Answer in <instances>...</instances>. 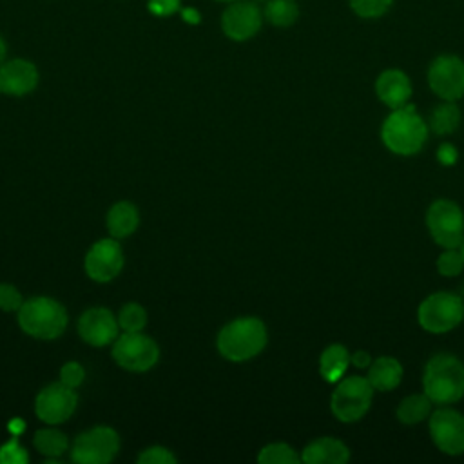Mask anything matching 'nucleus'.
<instances>
[{
  "instance_id": "f257e3e1",
  "label": "nucleus",
  "mask_w": 464,
  "mask_h": 464,
  "mask_svg": "<svg viewBox=\"0 0 464 464\" xmlns=\"http://www.w3.org/2000/svg\"><path fill=\"white\" fill-rule=\"evenodd\" d=\"M428 123L420 118L415 105L406 103L384 118L381 125V140L388 150L399 156L417 154L428 140Z\"/></svg>"
},
{
  "instance_id": "f03ea898",
  "label": "nucleus",
  "mask_w": 464,
  "mask_h": 464,
  "mask_svg": "<svg viewBox=\"0 0 464 464\" xmlns=\"http://www.w3.org/2000/svg\"><path fill=\"white\" fill-rule=\"evenodd\" d=\"M422 392L437 406H448L464 397V362L451 353L433 355L422 373Z\"/></svg>"
},
{
  "instance_id": "7ed1b4c3",
  "label": "nucleus",
  "mask_w": 464,
  "mask_h": 464,
  "mask_svg": "<svg viewBox=\"0 0 464 464\" xmlns=\"http://www.w3.org/2000/svg\"><path fill=\"white\" fill-rule=\"evenodd\" d=\"M266 344V328L257 317H239L221 328L218 335L219 353L234 362L256 357Z\"/></svg>"
},
{
  "instance_id": "20e7f679",
  "label": "nucleus",
  "mask_w": 464,
  "mask_h": 464,
  "mask_svg": "<svg viewBox=\"0 0 464 464\" xmlns=\"http://www.w3.org/2000/svg\"><path fill=\"white\" fill-rule=\"evenodd\" d=\"M20 328L36 339H56L67 324L65 308L51 297H33L18 310Z\"/></svg>"
},
{
  "instance_id": "39448f33",
  "label": "nucleus",
  "mask_w": 464,
  "mask_h": 464,
  "mask_svg": "<svg viewBox=\"0 0 464 464\" xmlns=\"http://www.w3.org/2000/svg\"><path fill=\"white\" fill-rule=\"evenodd\" d=\"M335 384L337 386L330 397V410L334 417L346 424L361 420L370 410L375 392L368 379L361 375H344Z\"/></svg>"
},
{
  "instance_id": "423d86ee",
  "label": "nucleus",
  "mask_w": 464,
  "mask_h": 464,
  "mask_svg": "<svg viewBox=\"0 0 464 464\" xmlns=\"http://www.w3.org/2000/svg\"><path fill=\"white\" fill-rule=\"evenodd\" d=\"M464 319V301L453 292H435L420 301L417 321L430 334H446Z\"/></svg>"
},
{
  "instance_id": "0eeeda50",
  "label": "nucleus",
  "mask_w": 464,
  "mask_h": 464,
  "mask_svg": "<svg viewBox=\"0 0 464 464\" xmlns=\"http://www.w3.org/2000/svg\"><path fill=\"white\" fill-rule=\"evenodd\" d=\"M431 239L442 248H459L464 241V212L451 199H435L426 212Z\"/></svg>"
},
{
  "instance_id": "6e6552de",
  "label": "nucleus",
  "mask_w": 464,
  "mask_h": 464,
  "mask_svg": "<svg viewBox=\"0 0 464 464\" xmlns=\"http://www.w3.org/2000/svg\"><path fill=\"white\" fill-rule=\"evenodd\" d=\"M120 448V437L112 428L96 426L74 439L71 457L80 464H105L111 462Z\"/></svg>"
},
{
  "instance_id": "1a4fd4ad",
  "label": "nucleus",
  "mask_w": 464,
  "mask_h": 464,
  "mask_svg": "<svg viewBox=\"0 0 464 464\" xmlns=\"http://www.w3.org/2000/svg\"><path fill=\"white\" fill-rule=\"evenodd\" d=\"M112 357L125 370L145 372L156 364L160 350L158 344L141 332H125L116 339Z\"/></svg>"
},
{
  "instance_id": "9d476101",
  "label": "nucleus",
  "mask_w": 464,
  "mask_h": 464,
  "mask_svg": "<svg viewBox=\"0 0 464 464\" xmlns=\"http://www.w3.org/2000/svg\"><path fill=\"white\" fill-rule=\"evenodd\" d=\"M430 437L437 450L446 455L464 453V415L453 408L440 406L428 417Z\"/></svg>"
},
{
  "instance_id": "9b49d317",
  "label": "nucleus",
  "mask_w": 464,
  "mask_h": 464,
  "mask_svg": "<svg viewBox=\"0 0 464 464\" xmlns=\"http://www.w3.org/2000/svg\"><path fill=\"white\" fill-rule=\"evenodd\" d=\"M430 89L448 102L464 96V62L455 54H439L428 69Z\"/></svg>"
},
{
  "instance_id": "f8f14e48",
  "label": "nucleus",
  "mask_w": 464,
  "mask_h": 464,
  "mask_svg": "<svg viewBox=\"0 0 464 464\" xmlns=\"http://www.w3.org/2000/svg\"><path fill=\"white\" fill-rule=\"evenodd\" d=\"M78 397L74 393V388L60 382H53L49 386H45L34 402V410L36 415L40 417V420L47 422V424H58L67 420L74 408H76Z\"/></svg>"
},
{
  "instance_id": "ddd939ff",
  "label": "nucleus",
  "mask_w": 464,
  "mask_h": 464,
  "mask_svg": "<svg viewBox=\"0 0 464 464\" xmlns=\"http://www.w3.org/2000/svg\"><path fill=\"white\" fill-rule=\"evenodd\" d=\"M123 268V252L118 241L100 239L96 241L85 256V272L91 279L98 283H107L114 279Z\"/></svg>"
},
{
  "instance_id": "4468645a",
  "label": "nucleus",
  "mask_w": 464,
  "mask_h": 464,
  "mask_svg": "<svg viewBox=\"0 0 464 464\" xmlns=\"http://www.w3.org/2000/svg\"><path fill=\"white\" fill-rule=\"evenodd\" d=\"M263 14L252 2H232L223 16H221V29L223 33L236 42H245L252 38L261 29Z\"/></svg>"
},
{
  "instance_id": "2eb2a0df",
  "label": "nucleus",
  "mask_w": 464,
  "mask_h": 464,
  "mask_svg": "<svg viewBox=\"0 0 464 464\" xmlns=\"http://www.w3.org/2000/svg\"><path fill=\"white\" fill-rule=\"evenodd\" d=\"M118 319L107 308H89L78 321L82 339L92 346H105L118 337Z\"/></svg>"
},
{
  "instance_id": "dca6fc26",
  "label": "nucleus",
  "mask_w": 464,
  "mask_h": 464,
  "mask_svg": "<svg viewBox=\"0 0 464 464\" xmlns=\"http://www.w3.org/2000/svg\"><path fill=\"white\" fill-rule=\"evenodd\" d=\"M38 83L36 67L22 58L9 60L0 65V91L11 96L31 92Z\"/></svg>"
},
{
  "instance_id": "f3484780",
  "label": "nucleus",
  "mask_w": 464,
  "mask_h": 464,
  "mask_svg": "<svg viewBox=\"0 0 464 464\" xmlns=\"http://www.w3.org/2000/svg\"><path fill=\"white\" fill-rule=\"evenodd\" d=\"M377 98L390 109H399L410 103L411 82L401 69H386L375 80Z\"/></svg>"
},
{
  "instance_id": "a211bd4d",
  "label": "nucleus",
  "mask_w": 464,
  "mask_h": 464,
  "mask_svg": "<svg viewBox=\"0 0 464 464\" xmlns=\"http://www.w3.org/2000/svg\"><path fill=\"white\" fill-rule=\"evenodd\" d=\"M301 460L306 464H344L350 460V450L339 439L319 437L304 446Z\"/></svg>"
},
{
  "instance_id": "6ab92c4d",
  "label": "nucleus",
  "mask_w": 464,
  "mask_h": 464,
  "mask_svg": "<svg viewBox=\"0 0 464 464\" xmlns=\"http://www.w3.org/2000/svg\"><path fill=\"white\" fill-rule=\"evenodd\" d=\"M402 375H404V370L399 359L382 355L370 362L366 379L375 392H392L401 384Z\"/></svg>"
},
{
  "instance_id": "aec40b11",
  "label": "nucleus",
  "mask_w": 464,
  "mask_h": 464,
  "mask_svg": "<svg viewBox=\"0 0 464 464\" xmlns=\"http://www.w3.org/2000/svg\"><path fill=\"white\" fill-rule=\"evenodd\" d=\"M350 352L344 344H328L319 357V373L326 382H337L346 375L350 366Z\"/></svg>"
},
{
  "instance_id": "412c9836",
  "label": "nucleus",
  "mask_w": 464,
  "mask_h": 464,
  "mask_svg": "<svg viewBox=\"0 0 464 464\" xmlns=\"http://www.w3.org/2000/svg\"><path fill=\"white\" fill-rule=\"evenodd\" d=\"M140 223V214L136 207L129 201H118L111 207L107 214V228L112 237L130 236Z\"/></svg>"
},
{
  "instance_id": "4be33fe9",
  "label": "nucleus",
  "mask_w": 464,
  "mask_h": 464,
  "mask_svg": "<svg viewBox=\"0 0 464 464\" xmlns=\"http://www.w3.org/2000/svg\"><path fill=\"white\" fill-rule=\"evenodd\" d=\"M433 402L431 399L422 392V393H411L406 395L399 406H397V419L401 424L406 426H415L422 420H426L431 415Z\"/></svg>"
},
{
  "instance_id": "5701e85b",
  "label": "nucleus",
  "mask_w": 464,
  "mask_h": 464,
  "mask_svg": "<svg viewBox=\"0 0 464 464\" xmlns=\"http://www.w3.org/2000/svg\"><path fill=\"white\" fill-rule=\"evenodd\" d=\"M460 123V111L457 107L455 102H448L442 100V103H439L431 114H430V121L428 127L435 132V134H451L457 130Z\"/></svg>"
},
{
  "instance_id": "b1692460",
  "label": "nucleus",
  "mask_w": 464,
  "mask_h": 464,
  "mask_svg": "<svg viewBox=\"0 0 464 464\" xmlns=\"http://www.w3.org/2000/svg\"><path fill=\"white\" fill-rule=\"evenodd\" d=\"M265 16L276 27H290L299 18V5L295 0H270L265 7Z\"/></svg>"
},
{
  "instance_id": "393cba45",
  "label": "nucleus",
  "mask_w": 464,
  "mask_h": 464,
  "mask_svg": "<svg viewBox=\"0 0 464 464\" xmlns=\"http://www.w3.org/2000/svg\"><path fill=\"white\" fill-rule=\"evenodd\" d=\"M34 446L42 455H47L49 459L60 457L67 450V437L53 428L38 430L34 435Z\"/></svg>"
},
{
  "instance_id": "a878e982",
  "label": "nucleus",
  "mask_w": 464,
  "mask_h": 464,
  "mask_svg": "<svg viewBox=\"0 0 464 464\" xmlns=\"http://www.w3.org/2000/svg\"><path fill=\"white\" fill-rule=\"evenodd\" d=\"M257 460L261 464H297L301 462V455H297V451L290 444L272 442L261 448Z\"/></svg>"
},
{
  "instance_id": "bb28decb",
  "label": "nucleus",
  "mask_w": 464,
  "mask_h": 464,
  "mask_svg": "<svg viewBox=\"0 0 464 464\" xmlns=\"http://www.w3.org/2000/svg\"><path fill=\"white\" fill-rule=\"evenodd\" d=\"M147 323V312L138 303H127L118 315V324L123 332H141Z\"/></svg>"
},
{
  "instance_id": "cd10ccee",
  "label": "nucleus",
  "mask_w": 464,
  "mask_h": 464,
  "mask_svg": "<svg viewBox=\"0 0 464 464\" xmlns=\"http://www.w3.org/2000/svg\"><path fill=\"white\" fill-rule=\"evenodd\" d=\"M464 268L460 248H444L437 257V272L444 277H455Z\"/></svg>"
},
{
  "instance_id": "c85d7f7f",
  "label": "nucleus",
  "mask_w": 464,
  "mask_h": 464,
  "mask_svg": "<svg viewBox=\"0 0 464 464\" xmlns=\"http://www.w3.org/2000/svg\"><path fill=\"white\" fill-rule=\"evenodd\" d=\"M352 11L361 18H379L393 4V0H348Z\"/></svg>"
},
{
  "instance_id": "c756f323",
  "label": "nucleus",
  "mask_w": 464,
  "mask_h": 464,
  "mask_svg": "<svg viewBox=\"0 0 464 464\" xmlns=\"http://www.w3.org/2000/svg\"><path fill=\"white\" fill-rule=\"evenodd\" d=\"M29 460L27 451L18 444L16 437L0 448V462L2 464H25Z\"/></svg>"
},
{
  "instance_id": "7c9ffc66",
  "label": "nucleus",
  "mask_w": 464,
  "mask_h": 464,
  "mask_svg": "<svg viewBox=\"0 0 464 464\" xmlns=\"http://www.w3.org/2000/svg\"><path fill=\"white\" fill-rule=\"evenodd\" d=\"M138 462H141V464H174L176 457L163 446H150L138 457Z\"/></svg>"
},
{
  "instance_id": "2f4dec72",
  "label": "nucleus",
  "mask_w": 464,
  "mask_h": 464,
  "mask_svg": "<svg viewBox=\"0 0 464 464\" xmlns=\"http://www.w3.org/2000/svg\"><path fill=\"white\" fill-rule=\"evenodd\" d=\"M22 303H24V299L13 285L0 283V310H4V312L20 310Z\"/></svg>"
},
{
  "instance_id": "473e14b6",
  "label": "nucleus",
  "mask_w": 464,
  "mask_h": 464,
  "mask_svg": "<svg viewBox=\"0 0 464 464\" xmlns=\"http://www.w3.org/2000/svg\"><path fill=\"white\" fill-rule=\"evenodd\" d=\"M83 377H85L83 368H82L78 362H74V361L63 364L62 370H60V381H62L63 384L71 386V388L80 386V384L83 382Z\"/></svg>"
},
{
  "instance_id": "72a5a7b5",
  "label": "nucleus",
  "mask_w": 464,
  "mask_h": 464,
  "mask_svg": "<svg viewBox=\"0 0 464 464\" xmlns=\"http://www.w3.org/2000/svg\"><path fill=\"white\" fill-rule=\"evenodd\" d=\"M147 7L154 16H170L179 9V0H149Z\"/></svg>"
},
{
  "instance_id": "f704fd0d",
  "label": "nucleus",
  "mask_w": 464,
  "mask_h": 464,
  "mask_svg": "<svg viewBox=\"0 0 464 464\" xmlns=\"http://www.w3.org/2000/svg\"><path fill=\"white\" fill-rule=\"evenodd\" d=\"M437 160L440 165H453L457 160H459V152L457 149L451 145V143H442L439 149H437Z\"/></svg>"
},
{
  "instance_id": "c9c22d12",
  "label": "nucleus",
  "mask_w": 464,
  "mask_h": 464,
  "mask_svg": "<svg viewBox=\"0 0 464 464\" xmlns=\"http://www.w3.org/2000/svg\"><path fill=\"white\" fill-rule=\"evenodd\" d=\"M350 361H352V364H353L355 368H368L370 362H372V357H370L368 352L357 350V352L350 353Z\"/></svg>"
},
{
  "instance_id": "e433bc0d",
  "label": "nucleus",
  "mask_w": 464,
  "mask_h": 464,
  "mask_svg": "<svg viewBox=\"0 0 464 464\" xmlns=\"http://www.w3.org/2000/svg\"><path fill=\"white\" fill-rule=\"evenodd\" d=\"M181 16H183L185 22H188V24H198V22H199V13L194 11V9H188V7L181 11Z\"/></svg>"
},
{
  "instance_id": "4c0bfd02",
  "label": "nucleus",
  "mask_w": 464,
  "mask_h": 464,
  "mask_svg": "<svg viewBox=\"0 0 464 464\" xmlns=\"http://www.w3.org/2000/svg\"><path fill=\"white\" fill-rule=\"evenodd\" d=\"M5 53H7V45H5L4 38L0 36V65H2V63H4V60H5Z\"/></svg>"
},
{
  "instance_id": "58836bf2",
  "label": "nucleus",
  "mask_w": 464,
  "mask_h": 464,
  "mask_svg": "<svg viewBox=\"0 0 464 464\" xmlns=\"http://www.w3.org/2000/svg\"><path fill=\"white\" fill-rule=\"evenodd\" d=\"M459 248H460V252H462V257H464V241H462V245H460Z\"/></svg>"
},
{
  "instance_id": "ea45409f",
  "label": "nucleus",
  "mask_w": 464,
  "mask_h": 464,
  "mask_svg": "<svg viewBox=\"0 0 464 464\" xmlns=\"http://www.w3.org/2000/svg\"><path fill=\"white\" fill-rule=\"evenodd\" d=\"M219 2H236V0H219Z\"/></svg>"
},
{
  "instance_id": "a19ab883",
  "label": "nucleus",
  "mask_w": 464,
  "mask_h": 464,
  "mask_svg": "<svg viewBox=\"0 0 464 464\" xmlns=\"http://www.w3.org/2000/svg\"><path fill=\"white\" fill-rule=\"evenodd\" d=\"M0 94H2V91H0Z\"/></svg>"
}]
</instances>
